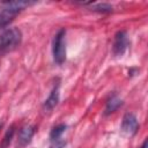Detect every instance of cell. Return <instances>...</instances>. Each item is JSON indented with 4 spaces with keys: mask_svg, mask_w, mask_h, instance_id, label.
Wrapping results in <instances>:
<instances>
[{
    "mask_svg": "<svg viewBox=\"0 0 148 148\" xmlns=\"http://www.w3.org/2000/svg\"><path fill=\"white\" fill-rule=\"evenodd\" d=\"M22 40V32L17 28H10L5 30L0 35V54H5L7 52L16 49Z\"/></svg>",
    "mask_w": 148,
    "mask_h": 148,
    "instance_id": "cell-1",
    "label": "cell"
},
{
    "mask_svg": "<svg viewBox=\"0 0 148 148\" xmlns=\"http://www.w3.org/2000/svg\"><path fill=\"white\" fill-rule=\"evenodd\" d=\"M65 36L66 31L64 29H60L52 43V54H53V60L57 65H61L66 60V42H65Z\"/></svg>",
    "mask_w": 148,
    "mask_h": 148,
    "instance_id": "cell-2",
    "label": "cell"
},
{
    "mask_svg": "<svg viewBox=\"0 0 148 148\" xmlns=\"http://www.w3.org/2000/svg\"><path fill=\"white\" fill-rule=\"evenodd\" d=\"M128 46V38L126 31H118L114 37V43H113V54L116 57H120L125 53L126 49Z\"/></svg>",
    "mask_w": 148,
    "mask_h": 148,
    "instance_id": "cell-3",
    "label": "cell"
},
{
    "mask_svg": "<svg viewBox=\"0 0 148 148\" xmlns=\"http://www.w3.org/2000/svg\"><path fill=\"white\" fill-rule=\"evenodd\" d=\"M120 128L124 133L130 134V135H134L138 132V128H139V123H138L136 117L133 113H126L123 117Z\"/></svg>",
    "mask_w": 148,
    "mask_h": 148,
    "instance_id": "cell-4",
    "label": "cell"
},
{
    "mask_svg": "<svg viewBox=\"0 0 148 148\" xmlns=\"http://www.w3.org/2000/svg\"><path fill=\"white\" fill-rule=\"evenodd\" d=\"M35 134V127L31 125H24L23 127H21L20 132H18V136H17V143L21 147H24L30 143L32 136Z\"/></svg>",
    "mask_w": 148,
    "mask_h": 148,
    "instance_id": "cell-5",
    "label": "cell"
},
{
    "mask_svg": "<svg viewBox=\"0 0 148 148\" xmlns=\"http://www.w3.org/2000/svg\"><path fill=\"white\" fill-rule=\"evenodd\" d=\"M18 13L20 12H17L15 9H12V8L7 7V6L1 5V10H0V30L6 28L15 18V16Z\"/></svg>",
    "mask_w": 148,
    "mask_h": 148,
    "instance_id": "cell-6",
    "label": "cell"
},
{
    "mask_svg": "<svg viewBox=\"0 0 148 148\" xmlns=\"http://www.w3.org/2000/svg\"><path fill=\"white\" fill-rule=\"evenodd\" d=\"M58 102H59V87L57 86V87H54V88L51 90L49 97L45 99V102H44V104H43L44 111H47V112H49V111L53 110V109L56 108V105L58 104Z\"/></svg>",
    "mask_w": 148,
    "mask_h": 148,
    "instance_id": "cell-7",
    "label": "cell"
},
{
    "mask_svg": "<svg viewBox=\"0 0 148 148\" xmlns=\"http://www.w3.org/2000/svg\"><path fill=\"white\" fill-rule=\"evenodd\" d=\"M121 105H123V101H121L117 95L111 96V98H109V101L106 102L105 110H104V114L108 116V114L114 112V111H116L117 109H119Z\"/></svg>",
    "mask_w": 148,
    "mask_h": 148,
    "instance_id": "cell-8",
    "label": "cell"
},
{
    "mask_svg": "<svg viewBox=\"0 0 148 148\" xmlns=\"http://www.w3.org/2000/svg\"><path fill=\"white\" fill-rule=\"evenodd\" d=\"M66 125L65 124H60V125H57L56 127H53L52 128V131H51V133H50V139H51V141L52 142H54V141H58L59 139H60V136L62 135V133L66 131Z\"/></svg>",
    "mask_w": 148,
    "mask_h": 148,
    "instance_id": "cell-9",
    "label": "cell"
},
{
    "mask_svg": "<svg viewBox=\"0 0 148 148\" xmlns=\"http://www.w3.org/2000/svg\"><path fill=\"white\" fill-rule=\"evenodd\" d=\"M14 133H15V127H14V126H10V127L7 130L6 134L3 135V139L1 140L0 148H8V147H9V145H10V142H12V139H13V136H14Z\"/></svg>",
    "mask_w": 148,
    "mask_h": 148,
    "instance_id": "cell-10",
    "label": "cell"
},
{
    "mask_svg": "<svg viewBox=\"0 0 148 148\" xmlns=\"http://www.w3.org/2000/svg\"><path fill=\"white\" fill-rule=\"evenodd\" d=\"M91 8H92V10L99 12V13H110V12H112V6L109 5V3H97V5H92Z\"/></svg>",
    "mask_w": 148,
    "mask_h": 148,
    "instance_id": "cell-11",
    "label": "cell"
},
{
    "mask_svg": "<svg viewBox=\"0 0 148 148\" xmlns=\"http://www.w3.org/2000/svg\"><path fill=\"white\" fill-rule=\"evenodd\" d=\"M65 146V142L64 141H54V145L51 147V148H62Z\"/></svg>",
    "mask_w": 148,
    "mask_h": 148,
    "instance_id": "cell-12",
    "label": "cell"
},
{
    "mask_svg": "<svg viewBox=\"0 0 148 148\" xmlns=\"http://www.w3.org/2000/svg\"><path fill=\"white\" fill-rule=\"evenodd\" d=\"M140 148H147V140L143 141V143H142V146H141Z\"/></svg>",
    "mask_w": 148,
    "mask_h": 148,
    "instance_id": "cell-13",
    "label": "cell"
},
{
    "mask_svg": "<svg viewBox=\"0 0 148 148\" xmlns=\"http://www.w3.org/2000/svg\"><path fill=\"white\" fill-rule=\"evenodd\" d=\"M1 127H2V124H0V130H1Z\"/></svg>",
    "mask_w": 148,
    "mask_h": 148,
    "instance_id": "cell-14",
    "label": "cell"
}]
</instances>
